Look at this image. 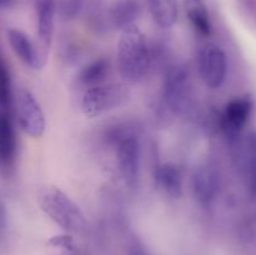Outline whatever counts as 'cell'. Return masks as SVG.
Masks as SVG:
<instances>
[{"label":"cell","instance_id":"7a4b0ae2","mask_svg":"<svg viewBox=\"0 0 256 255\" xmlns=\"http://www.w3.org/2000/svg\"><path fill=\"white\" fill-rule=\"evenodd\" d=\"M39 206L60 228L75 234H82L86 229V220L80 208L52 185L42 186L38 192Z\"/></svg>","mask_w":256,"mask_h":255},{"label":"cell","instance_id":"e0dca14e","mask_svg":"<svg viewBox=\"0 0 256 255\" xmlns=\"http://www.w3.org/2000/svg\"><path fill=\"white\" fill-rule=\"evenodd\" d=\"M109 70V62L104 58L94 60L88 64L82 72H79L78 80L82 85L86 88H94L102 85V82L105 79Z\"/></svg>","mask_w":256,"mask_h":255},{"label":"cell","instance_id":"8992f818","mask_svg":"<svg viewBox=\"0 0 256 255\" xmlns=\"http://www.w3.org/2000/svg\"><path fill=\"white\" fill-rule=\"evenodd\" d=\"M192 85L190 75L184 68H174L168 72L164 82V98L168 106L176 114H182L188 109Z\"/></svg>","mask_w":256,"mask_h":255},{"label":"cell","instance_id":"ba28073f","mask_svg":"<svg viewBox=\"0 0 256 255\" xmlns=\"http://www.w3.org/2000/svg\"><path fill=\"white\" fill-rule=\"evenodd\" d=\"M8 40L16 56L32 69H42L46 60V52L38 49L24 32L19 29L8 30Z\"/></svg>","mask_w":256,"mask_h":255},{"label":"cell","instance_id":"52a82bcc","mask_svg":"<svg viewBox=\"0 0 256 255\" xmlns=\"http://www.w3.org/2000/svg\"><path fill=\"white\" fill-rule=\"evenodd\" d=\"M116 162L125 184L135 188L140 172V145L132 135H126L116 142Z\"/></svg>","mask_w":256,"mask_h":255},{"label":"cell","instance_id":"7c38bea8","mask_svg":"<svg viewBox=\"0 0 256 255\" xmlns=\"http://www.w3.org/2000/svg\"><path fill=\"white\" fill-rule=\"evenodd\" d=\"M16 139L12 119L6 112H0V172H8L14 165Z\"/></svg>","mask_w":256,"mask_h":255},{"label":"cell","instance_id":"2e32d148","mask_svg":"<svg viewBox=\"0 0 256 255\" xmlns=\"http://www.w3.org/2000/svg\"><path fill=\"white\" fill-rule=\"evenodd\" d=\"M148 2L156 25L164 29L174 26L179 14L176 0H148Z\"/></svg>","mask_w":256,"mask_h":255},{"label":"cell","instance_id":"4fadbf2b","mask_svg":"<svg viewBox=\"0 0 256 255\" xmlns=\"http://www.w3.org/2000/svg\"><path fill=\"white\" fill-rule=\"evenodd\" d=\"M156 184L168 196L179 199L182 195V170L174 162H164L156 168L155 172Z\"/></svg>","mask_w":256,"mask_h":255},{"label":"cell","instance_id":"9a60e30c","mask_svg":"<svg viewBox=\"0 0 256 255\" xmlns=\"http://www.w3.org/2000/svg\"><path fill=\"white\" fill-rule=\"evenodd\" d=\"M139 15L140 4L136 0H118L110 9V20L120 30L134 24Z\"/></svg>","mask_w":256,"mask_h":255},{"label":"cell","instance_id":"5bb4252c","mask_svg":"<svg viewBox=\"0 0 256 255\" xmlns=\"http://www.w3.org/2000/svg\"><path fill=\"white\" fill-rule=\"evenodd\" d=\"M184 8L194 29L199 34L209 36L212 32V24L204 0H184Z\"/></svg>","mask_w":256,"mask_h":255},{"label":"cell","instance_id":"d6986e66","mask_svg":"<svg viewBox=\"0 0 256 255\" xmlns=\"http://www.w3.org/2000/svg\"><path fill=\"white\" fill-rule=\"evenodd\" d=\"M8 229V212H6V206H5L4 202L0 198V240H2V238L6 234Z\"/></svg>","mask_w":256,"mask_h":255},{"label":"cell","instance_id":"ffe728a7","mask_svg":"<svg viewBox=\"0 0 256 255\" xmlns=\"http://www.w3.org/2000/svg\"><path fill=\"white\" fill-rule=\"evenodd\" d=\"M132 255H148V252H145V249L142 246H140L139 244H135L132 248Z\"/></svg>","mask_w":256,"mask_h":255},{"label":"cell","instance_id":"6da1fadb","mask_svg":"<svg viewBox=\"0 0 256 255\" xmlns=\"http://www.w3.org/2000/svg\"><path fill=\"white\" fill-rule=\"evenodd\" d=\"M118 70L128 84H136L149 69V48L144 32L132 24L120 32L118 42Z\"/></svg>","mask_w":256,"mask_h":255},{"label":"cell","instance_id":"44dd1931","mask_svg":"<svg viewBox=\"0 0 256 255\" xmlns=\"http://www.w3.org/2000/svg\"><path fill=\"white\" fill-rule=\"evenodd\" d=\"M10 2H12V0H0V8H8L10 5Z\"/></svg>","mask_w":256,"mask_h":255},{"label":"cell","instance_id":"9c48e42d","mask_svg":"<svg viewBox=\"0 0 256 255\" xmlns=\"http://www.w3.org/2000/svg\"><path fill=\"white\" fill-rule=\"evenodd\" d=\"M252 102L249 98H236L225 106L222 116V126L228 135L234 136L242 130L249 120Z\"/></svg>","mask_w":256,"mask_h":255},{"label":"cell","instance_id":"3957f363","mask_svg":"<svg viewBox=\"0 0 256 255\" xmlns=\"http://www.w3.org/2000/svg\"><path fill=\"white\" fill-rule=\"evenodd\" d=\"M128 99L129 92L125 85L109 84L89 88L82 99V114L89 119H94L108 110L120 106Z\"/></svg>","mask_w":256,"mask_h":255},{"label":"cell","instance_id":"30bf717a","mask_svg":"<svg viewBox=\"0 0 256 255\" xmlns=\"http://www.w3.org/2000/svg\"><path fill=\"white\" fill-rule=\"evenodd\" d=\"M192 189L202 205L212 204L219 192V174L212 164H204L196 169L192 179Z\"/></svg>","mask_w":256,"mask_h":255},{"label":"cell","instance_id":"277c9868","mask_svg":"<svg viewBox=\"0 0 256 255\" xmlns=\"http://www.w3.org/2000/svg\"><path fill=\"white\" fill-rule=\"evenodd\" d=\"M15 114L22 132L30 138L39 139L44 135L46 122L42 106L32 92L26 88H19L14 95Z\"/></svg>","mask_w":256,"mask_h":255},{"label":"cell","instance_id":"8fae6325","mask_svg":"<svg viewBox=\"0 0 256 255\" xmlns=\"http://www.w3.org/2000/svg\"><path fill=\"white\" fill-rule=\"evenodd\" d=\"M35 12H36L38 38H39L42 50L48 54V50L52 46V36H54L55 2L54 0H36Z\"/></svg>","mask_w":256,"mask_h":255},{"label":"cell","instance_id":"5b68a950","mask_svg":"<svg viewBox=\"0 0 256 255\" xmlns=\"http://www.w3.org/2000/svg\"><path fill=\"white\" fill-rule=\"evenodd\" d=\"M199 70L204 84L210 89H219L226 79V54L219 45L208 42L199 54Z\"/></svg>","mask_w":256,"mask_h":255},{"label":"cell","instance_id":"ac0fdd59","mask_svg":"<svg viewBox=\"0 0 256 255\" xmlns=\"http://www.w3.org/2000/svg\"><path fill=\"white\" fill-rule=\"evenodd\" d=\"M12 92L9 70L5 62L0 56V106L2 109H8L12 105Z\"/></svg>","mask_w":256,"mask_h":255}]
</instances>
